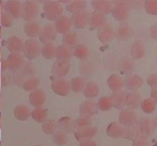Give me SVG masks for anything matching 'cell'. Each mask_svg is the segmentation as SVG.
<instances>
[{"mask_svg": "<svg viewBox=\"0 0 157 146\" xmlns=\"http://www.w3.org/2000/svg\"><path fill=\"white\" fill-rule=\"evenodd\" d=\"M44 12L48 20L54 21L62 16L63 8L57 1H48L44 6Z\"/></svg>", "mask_w": 157, "mask_h": 146, "instance_id": "cell-1", "label": "cell"}, {"mask_svg": "<svg viewBox=\"0 0 157 146\" xmlns=\"http://www.w3.org/2000/svg\"><path fill=\"white\" fill-rule=\"evenodd\" d=\"M136 126L139 135L147 137L154 133L156 127L154 120L148 117H143L139 119Z\"/></svg>", "mask_w": 157, "mask_h": 146, "instance_id": "cell-2", "label": "cell"}, {"mask_svg": "<svg viewBox=\"0 0 157 146\" xmlns=\"http://www.w3.org/2000/svg\"><path fill=\"white\" fill-rule=\"evenodd\" d=\"M23 52L27 58L34 59L41 54L42 48L40 43L36 39L30 38L25 42Z\"/></svg>", "mask_w": 157, "mask_h": 146, "instance_id": "cell-3", "label": "cell"}, {"mask_svg": "<svg viewBox=\"0 0 157 146\" xmlns=\"http://www.w3.org/2000/svg\"><path fill=\"white\" fill-rule=\"evenodd\" d=\"M52 91L56 94L60 96L67 95L71 90V82L64 78H57L51 84Z\"/></svg>", "mask_w": 157, "mask_h": 146, "instance_id": "cell-4", "label": "cell"}, {"mask_svg": "<svg viewBox=\"0 0 157 146\" xmlns=\"http://www.w3.org/2000/svg\"><path fill=\"white\" fill-rule=\"evenodd\" d=\"M39 7L34 1H26L23 4L21 17L26 22L33 21L38 15Z\"/></svg>", "mask_w": 157, "mask_h": 146, "instance_id": "cell-5", "label": "cell"}, {"mask_svg": "<svg viewBox=\"0 0 157 146\" xmlns=\"http://www.w3.org/2000/svg\"><path fill=\"white\" fill-rule=\"evenodd\" d=\"M56 26L54 24H47L42 28L39 39L42 44H46L53 42L57 34Z\"/></svg>", "mask_w": 157, "mask_h": 146, "instance_id": "cell-6", "label": "cell"}, {"mask_svg": "<svg viewBox=\"0 0 157 146\" xmlns=\"http://www.w3.org/2000/svg\"><path fill=\"white\" fill-rule=\"evenodd\" d=\"M118 119L120 125L123 127L135 125L138 120L135 111L129 108L123 109L120 112Z\"/></svg>", "mask_w": 157, "mask_h": 146, "instance_id": "cell-7", "label": "cell"}, {"mask_svg": "<svg viewBox=\"0 0 157 146\" xmlns=\"http://www.w3.org/2000/svg\"><path fill=\"white\" fill-rule=\"evenodd\" d=\"M90 16V13L86 10L74 13L71 18L72 26L77 29L84 28L89 24Z\"/></svg>", "mask_w": 157, "mask_h": 146, "instance_id": "cell-8", "label": "cell"}, {"mask_svg": "<svg viewBox=\"0 0 157 146\" xmlns=\"http://www.w3.org/2000/svg\"><path fill=\"white\" fill-rule=\"evenodd\" d=\"M6 60L7 69L12 71L20 70L25 65V59L21 53H11Z\"/></svg>", "mask_w": 157, "mask_h": 146, "instance_id": "cell-9", "label": "cell"}, {"mask_svg": "<svg viewBox=\"0 0 157 146\" xmlns=\"http://www.w3.org/2000/svg\"><path fill=\"white\" fill-rule=\"evenodd\" d=\"M112 15L115 20L124 21L128 18L130 13L129 7L124 3H117L113 7Z\"/></svg>", "mask_w": 157, "mask_h": 146, "instance_id": "cell-10", "label": "cell"}, {"mask_svg": "<svg viewBox=\"0 0 157 146\" xmlns=\"http://www.w3.org/2000/svg\"><path fill=\"white\" fill-rule=\"evenodd\" d=\"M70 69L69 61L57 60L52 66V72L57 78H64L68 73Z\"/></svg>", "mask_w": 157, "mask_h": 146, "instance_id": "cell-11", "label": "cell"}, {"mask_svg": "<svg viewBox=\"0 0 157 146\" xmlns=\"http://www.w3.org/2000/svg\"><path fill=\"white\" fill-rule=\"evenodd\" d=\"M98 38L103 44H107L113 39L115 31L113 27L110 24L106 23L100 28L98 33Z\"/></svg>", "mask_w": 157, "mask_h": 146, "instance_id": "cell-12", "label": "cell"}, {"mask_svg": "<svg viewBox=\"0 0 157 146\" xmlns=\"http://www.w3.org/2000/svg\"><path fill=\"white\" fill-rule=\"evenodd\" d=\"M23 4L17 0H10L6 2L5 10L14 19H18L21 17Z\"/></svg>", "mask_w": 157, "mask_h": 146, "instance_id": "cell-13", "label": "cell"}, {"mask_svg": "<svg viewBox=\"0 0 157 146\" xmlns=\"http://www.w3.org/2000/svg\"><path fill=\"white\" fill-rule=\"evenodd\" d=\"M98 128L95 126L89 127L81 130H76L74 136L77 141L79 142L85 140H90L97 134Z\"/></svg>", "mask_w": 157, "mask_h": 146, "instance_id": "cell-14", "label": "cell"}, {"mask_svg": "<svg viewBox=\"0 0 157 146\" xmlns=\"http://www.w3.org/2000/svg\"><path fill=\"white\" fill-rule=\"evenodd\" d=\"M144 82L142 78L138 75L131 74L128 75L124 81V85L125 88L131 92L136 91L141 88Z\"/></svg>", "mask_w": 157, "mask_h": 146, "instance_id": "cell-15", "label": "cell"}, {"mask_svg": "<svg viewBox=\"0 0 157 146\" xmlns=\"http://www.w3.org/2000/svg\"><path fill=\"white\" fill-rule=\"evenodd\" d=\"M106 24L105 14L94 11L90 14L89 24L93 29H100Z\"/></svg>", "mask_w": 157, "mask_h": 146, "instance_id": "cell-16", "label": "cell"}, {"mask_svg": "<svg viewBox=\"0 0 157 146\" xmlns=\"http://www.w3.org/2000/svg\"><path fill=\"white\" fill-rule=\"evenodd\" d=\"M24 44L21 38L16 36H13L7 39L6 45L11 53H20L23 51Z\"/></svg>", "mask_w": 157, "mask_h": 146, "instance_id": "cell-17", "label": "cell"}, {"mask_svg": "<svg viewBox=\"0 0 157 146\" xmlns=\"http://www.w3.org/2000/svg\"><path fill=\"white\" fill-rule=\"evenodd\" d=\"M98 109L97 103L94 101L87 100L80 106L79 112L81 115L91 117L97 113Z\"/></svg>", "mask_w": 157, "mask_h": 146, "instance_id": "cell-18", "label": "cell"}, {"mask_svg": "<svg viewBox=\"0 0 157 146\" xmlns=\"http://www.w3.org/2000/svg\"><path fill=\"white\" fill-rule=\"evenodd\" d=\"M56 21L55 25L57 33L64 35L70 32L72 25L69 17L62 15Z\"/></svg>", "mask_w": 157, "mask_h": 146, "instance_id": "cell-19", "label": "cell"}, {"mask_svg": "<svg viewBox=\"0 0 157 146\" xmlns=\"http://www.w3.org/2000/svg\"><path fill=\"white\" fill-rule=\"evenodd\" d=\"M45 100V93L42 89H36L31 92L29 95V102L33 106L35 107L43 106Z\"/></svg>", "mask_w": 157, "mask_h": 146, "instance_id": "cell-20", "label": "cell"}, {"mask_svg": "<svg viewBox=\"0 0 157 146\" xmlns=\"http://www.w3.org/2000/svg\"><path fill=\"white\" fill-rule=\"evenodd\" d=\"M91 5L94 11L105 14L112 12L113 8L111 2L107 0H94L92 1Z\"/></svg>", "mask_w": 157, "mask_h": 146, "instance_id": "cell-21", "label": "cell"}, {"mask_svg": "<svg viewBox=\"0 0 157 146\" xmlns=\"http://www.w3.org/2000/svg\"><path fill=\"white\" fill-rule=\"evenodd\" d=\"M127 95V94L124 91L113 92L110 96L113 100L114 107L121 110L126 106Z\"/></svg>", "mask_w": 157, "mask_h": 146, "instance_id": "cell-22", "label": "cell"}, {"mask_svg": "<svg viewBox=\"0 0 157 146\" xmlns=\"http://www.w3.org/2000/svg\"><path fill=\"white\" fill-rule=\"evenodd\" d=\"M142 98L140 94L136 91L130 92L127 94L126 106L128 108L135 110L141 106Z\"/></svg>", "mask_w": 157, "mask_h": 146, "instance_id": "cell-23", "label": "cell"}, {"mask_svg": "<svg viewBox=\"0 0 157 146\" xmlns=\"http://www.w3.org/2000/svg\"><path fill=\"white\" fill-rule=\"evenodd\" d=\"M24 32L25 35L31 38L39 36L42 28L38 22L34 21L27 22L24 25Z\"/></svg>", "mask_w": 157, "mask_h": 146, "instance_id": "cell-24", "label": "cell"}, {"mask_svg": "<svg viewBox=\"0 0 157 146\" xmlns=\"http://www.w3.org/2000/svg\"><path fill=\"white\" fill-rule=\"evenodd\" d=\"M107 85L113 92L121 90L124 85V81L122 77L117 74L111 75L107 80Z\"/></svg>", "mask_w": 157, "mask_h": 146, "instance_id": "cell-25", "label": "cell"}, {"mask_svg": "<svg viewBox=\"0 0 157 146\" xmlns=\"http://www.w3.org/2000/svg\"><path fill=\"white\" fill-rule=\"evenodd\" d=\"M73 55L71 48L64 44L57 47L56 57L57 60L69 61Z\"/></svg>", "mask_w": 157, "mask_h": 146, "instance_id": "cell-26", "label": "cell"}, {"mask_svg": "<svg viewBox=\"0 0 157 146\" xmlns=\"http://www.w3.org/2000/svg\"><path fill=\"white\" fill-rule=\"evenodd\" d=\"M145 52V45L141 40L136 41L130 48V55L132 58L136 60L143 57Z\"/></svg>", "mask_w": 157, "mask_h": 146, "instance_id": "cell-27", "label": "cell"}, {"mask_svg": "<svg viewBox=\"0 0 157 146\" xmlns=\"http://www.w3.org/2000/svg\"><path fill=\"white\" fill-rule=\"evenodd\" d=\"M82 91L85 97L92 99L98 95L99 94V87L98 84L94 82H87L85 83Z\"/></svg>", "mask_w": 157, "mask_h": 146, "instance_id": "cell-28", "label": "cell"}, {"mask_svg": "<svg viewBox=\"0 0 157 146\" xmlns=\"http://www.w3.org/2000/svg\"><path fill=\"white\" fill-rule=\"evenodd\" d=\"M32 113L31 110L28 106L24 105H20L15 107L13 111V114L16 119L21 121L27 120Z\"/></svg>", "mask_w": 157, "mask_h": 146, "instance_id": "cell-29", "label": "cell"}, {"mask_svg": "<svg viewBox=\"0 0 157 146\" xmlns=\"http://www.w3.org/2000/svg\"><path fill=\"white\" fill-rule=\"evenodd\" d=\"M132 35V28L128 24L123 23L118 26L117 32V36L119 40H128L131 37Z\"/></svg>", "mask_w": 157, "mask_h": 146, "instance_id": "cell-30", "label": "cell"}, {"mask_svg": "<svg viewBox=\"0 0 157 146\" xmlns=\"http://www.w3.org/2000/svg\"><path fill=\"white\" fill-rule=\"evenodd\" d=\"M139 135V134L136 125L123 127L121 137L124 139L133 141Z\"/></svg>", "mask_w": 157, "mask_h": 146, "instance_id": "cell-31", "label": "cell"}, {"mask_svg": "<svg viewBox=\"0 0 157 146\" xmlns=\"http://www.w3.org/2000/svg\"><path fill=\"white\" fill-rule=\"evenodd\" d=\"M123 126L120 123L116 122L111 123L107 127L106 134L108 136L113 138H117L121 137Z\"/></svg>", "mask_w": 157, "mask_h": 146, "instance_id": "cell-32", "label": "cell"}, {"mask_svg": "<svg viewBox=\"0 0 157 146\" xmlns=\"http://www.w3.org/2000/svg\"><path fill=\"white\" fill-rule=\"evenodd\" d=\"M92 124L91 117L81 115L73 121V128L76 130H81L91 126Z\"/></svg>", "mask_w": 157, "mask_h": 146, "instance_id": "cell-33", "label": "cell"}, {"mask_svg": "<svg viewBox=\"0 0 157 146\" xmlns=\"http://www.w3.org/2000/svg\"><path fill=\"white\" fill-rule=\"evenodd\" d=\"M135 69V63L133 60L128 58L123 59L119 64V69L122 73L131 75Z\"/></svg>", "mask_w": 157, "mask_h": 146, "instance_id": "cell-34", "label": "cell"}, {"mask_svg": "<svg viewBox=\"0 0 157 146\" xmlns=\"http://www.w3.org/2000/svg\"><path fill=\"white\" fill-rule=\"evenodd\" d=\"M62 41L63 44L71 48H75L78 45V35L75 32L70 31L63 35Z\"/></svg>", "mask_w": 157, "mask_h": 146, "instance_id": "cell-35", "label": "cell"}, {"mask_svg": "<svg viewBox=\"0 0 157 146\" xmlns=\"http://www.w3.org/2000/svg\"><path fill=\"white\" fill-rule=\"evenodd\" d=\"M32 118L37 123H43L48 117V112L46 109L43 106L35 107L31 113Z\"/></svg>", "mask_w": 157, "mask_h": 146, "instance_id": "cell-36", "label": "cell"}, {"mask_svg": "<svg viewBox=\"0 0 157 146\" xmlns=\"http://www.w3.org/2000/svg\"><path fill=\"white\" fill-rule=\"evenodd\" d=\"M57 48L54 43H49L44 44L42 48L41 54L43 57L46 59L54 58L56 56Z\"/></svg>", "mask_w": 157, "mask_h": 146, "instance_id": "cell-37", "label": "cell"}, {"mask_svg": "<svg viewBox=\"0 0 157 146\" xmlns=\"http://www.w3.org/2000/svg\"><path fill=\"white\" fill-rule=\"evenodd\" d=\"M87 7V2L85 1L78 0L72 1L67 4L66 7L67 11L72 13L77 12L79 11L86 9Z\"/></svg>", "mask_w": 157, "mask_h": 146, "instance_id": "cell-38", "label": "cell"}, {"mask_svg": "<svg viewBox=\"0 0 157 146\" xmlns=\"http://www.w3.org/2000/svg\"><path fill=\"white\" fill-rule=\"evenodd\" d=\"M98 109L106 112L114 107L113 103L111 96H104L101 97L97 103Z\"/></svg>", "mask_w": 157, "mask_h": 146, "instance_id": "cell-39", "label": "cell"}, {"mask_svg": "<svg viewBox=\"0 0 157 146\" xmlns=\"http://www.w3.org/2000/svg\"><path fill=\"white\" fill-rule=\"evenodd\" d=\"M40 84V79L37 77H32L25 81L23 88L27 92H32L37 89Z\"/></svg>", "mask_w": 157, "mask_h": 146, "instance_id": "cell-40", "label": "cell"}, {"mask_svg": "<svg viewBox=\"0 0 157 146\" xmlns=\"http://www.w3.org/2000/svg\"><path fill=\"white\" fill-rule=\"evenodd\" d=\"M42 124V130L45 134L51 135H53L56 132L57 124L54 119H46Z\"/></svg>", "mask_w": 157, "mask_h": 146, "instance_id": "cell-41", "label": "cell"}, {"mask_svg": "<svg viewBox=\"0 0 157 146\" xmlns=\"http://www.w3.org/2000/svg\"><path fill=\"white\" fill-rule=\"evenodd\" d=\"M53 140L56 145L63 146L67 144L68 141L67 132L62 130L56 131L53 135Z\"/></svg>", "mask_w": 157, "mask_h": 146, "instance_id": "cell-42", "label": "cell"}, {"mask_svg": "<svg viewBox=\"0 0 157 146\" xmlns=\"http://www.w3.org/2000/svg\"><path fill=\"white\" fill-rule=\"evenodd\" d=\"M73 55L79 59L84 60L90 55V50L85 45H78L73 51Z\"/></svg>", "mask_w": 157, "mask_h": 146, "instance_id": "cell-43", "label": "cell"}, {"mask_svg": "<svg viewBox=\"0 0 157 146\" xmlns=\"http://www.w3.org/2000/svg\"><path fill=\"white\" fill-rule=\"evenodd\" d=\"M58 125L61 129V130L67 133L72 132L74 128L73 120L68 117H64L60 118L59 120Z\"/></svg>", "mask_w": 157, "mask_h": 146, "instance_id": "cell-44", "label": "cell"}, {"mask_svg": "<svg viewBox=\"0 0 157 146\" xmlns=\"http://www.w3.org/2000/svg\"><path fill=\"white\" fill-rule=\"evenodd\" d=\"M85 83V81L82 77H75L71 81V90L75 93L81 92L83 90Z\"/></svg>", "mask_w": 157, "mask_h": 146, "instance_id": "cell-45", "label": "cell"}, {"mask_svg": "<svg viewBox=\"0 0 157 146\" xmlns=\"http://www.w3.org/2000/svg\"><path fill=\"white\" fill-rule=\"evenodd\" d=\"M156 106V103L150 98L142 101L140 107L143 112L146 113L150 114L154 112Z\"/></svg>", "mask_w": 157, "mask_h": 146, "instance_id": "cell-46", "label": "cell"}, {"mask_svg": "<svg viewBox=\"0 0 157 146\" xmlns=\"http://www.w3.org/2000/svg\"><path fill=\"white\" fill-rule=\"evenodd\" d=\"M144 7L148 14L157 15V0H147L145 2Z\"/></svg>", "mask_w": 157, "mask_h": 146, "instance_id": "cell-47", "label": "cell"}, {"mask_svg": "<svg viewBox=\"0 0 157 146\" xmlns=\"http://www.w3.org/2000/svg\"><path fill=\"white\" fill-rule=\"evenodd\" d=\"M13 18L11 15L6 12L2 13L1 15V23L2 25L4 27H10L13 24Z\"/></svg>", "mask_w": 157, "mask_h": 146, "instance_id": "cell-48", "label": "cell"}, {"mask_svg": "<svg viewBox=\"0 0 157 146\" xmlns=\"http://www.w3.org/2000/svg\"><path fill=\"white\" fill-rule=\"evenodd\" d=\"M133 146H148V137L139 135L136 139L133 141Z\"/></svg>", "mask_w": 157, "mask_h": 146, "instance_id": "cell-49", "label": "cell"}, {"mask_svg": "<svg viewBox=\"0 0 157 146\" xmlns=\"http://www.w3.org/2000/svg\"><path fill=\"white\" fill-rule=\"evenodd\" d=\"M148 84L152 89L157 88V73H153L150 75L147 79Z\"/></svg>", "mask_w": 157, "mask_h": 146, "instance_id": "cell-50", "label": "cell"}, {"mask_svg": "<svg viewBox=\"0 0 157 146\" xmlns=\"http://www.w3.org/2000/svg\"><path fill=\"white\" fill-rule=\"evenodd\" d=\"M149 33L153 39L157 40V23L155 24L151 27Z\"/></svg>", "mask_w": 157, "mask_h": 146, "instance_id": "cell-51", "label": "cell"}, {"mask_svg": "<svg viewBox=\"0 0 157 146\" xmlns=\"http://www.w3.org/2000/svg\"><path fill=\"white\" fill-rule=\"evenodd\" d=\"M79 146H97V144L95 141L90 140L80 142Z\"/></svg>", "mask_w": 157, "mask_h": 146, "instance_id": "cell-52", "label": "cell"}, {"mask_svg": "<svg viewBox=\"0 0 157 146\" xmlns=\"http://www.w3.org/2000/svg\"><path fill=\"white\" fill-rule=\"evenodd\" d=\"M151 98L157 104V88L151 90Z\"/></svg>", "mask_w": 157, "mask_h": 146, "instance_id": "cell-53", "label": "cell"}, {"mask_svg": "<svg viewBox=\"0 0 157 146\" xmlns=\"http://www.w3.org/2000/svg\"><path fill=\"white\" fill-rule=\"evenodd\" d=\"M2 70L4 71H5V70H6L7 69V64H6V60H2Z\"/></svg>", "mask_w": 157, "mask_h": 146, "instance_id": "cell-54", "label": "cell"}, {"mask_svg": "<svg viewBox=\"0 0 157 146\" xmlns=\"http://www.w3.org/2000/svg\"><path fill=\"white\" fill-rule=\"evenodd\" d=\"M154 122H155V125H156V127H157V116L154 120Z\"/></svg>", "mask_w": 157, "mask_h": 146, "instance_id": "cell-55", "label": "cell"}, {"mask_svg": "<svg viewBox=\"0 0 157 146\" xmlns=\"http://www.w3.org/2000/svg\"><path fill=\"white\" fill-rule=\"evenodd\" d=\"M151 146H157V142H156V143H154L153 145H152Z\"/></svg>", "mask_w": 157, "mask_h": 146, "instance_id": "cell-56", "label": "cell"}, {"mask_svg": "<svg viewBox=\"0 0 157 146\" xmlns=\"http://www.w3.org/2000/svg\"><path fill=\"white\" fill-rule=\"evenodd\" d=\"M42 146V145H35V146Z\"/></svg>", "mask_w": 157, "mask_h": 146, "instance_id": "cell-57", "label": "cell"}]
</instances>
